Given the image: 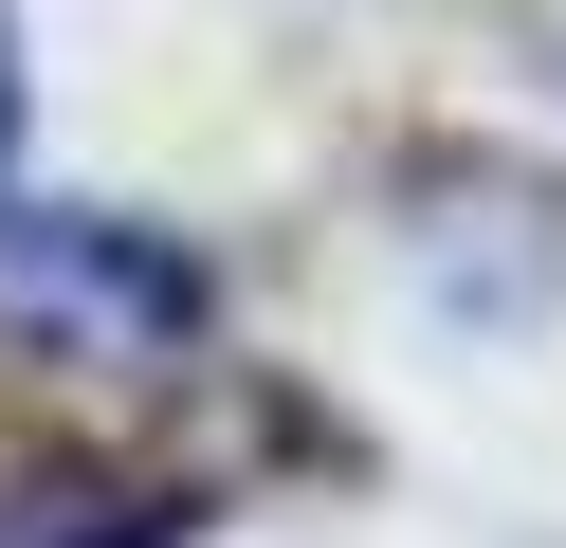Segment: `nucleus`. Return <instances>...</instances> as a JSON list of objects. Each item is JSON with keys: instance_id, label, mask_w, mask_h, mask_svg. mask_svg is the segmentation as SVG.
I'll list each match as a JSON object with an SVG mask.
<instances>
[{"instance_id": "f257e3e1", "label": "nucleus", "mask_w": 566, "mask_h": 548, "mask_svg": "<svg viewBox=\"0 0 566 548\" xmlns=\"http://www.w3.org/2000/svg\"><path fill=\"white\" fill-rule=\"evenodd\" d=\"M220 329L201 256L165 219H111V201H0V348L38 365H184Z\"/></svg>"}, {"instance_id": "f03ea898", "label": "nucleus", "mask_w": 566, "mask_h": 548, "mask_svg": "<svg viewBox=\"0 0 566 548\" xmlns=\"http://www.w3.org/2000/svg\"><path fill=\"white\" fill-rule=\"evenodd\" d=\"M184 494H128V475H74V457H0V548H165Z\"/></svg>"}, {"instance_id": "7ed1b4c3", "label": "nucleus", "mask_w": 566, "mask_h": 548, "mask_svg": "<svg viewBox=\"0 0 566 548\" xmlns=\"http://www.w3.org/2000/svg\"><path fill=\"white\" fill-rule=\"evenodd\" d=\"M0 128H19V55H0Z\"/></svg>"}]
</instances>
